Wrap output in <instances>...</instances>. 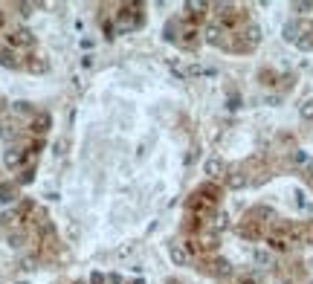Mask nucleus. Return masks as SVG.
I'll return each mask as SVG.
<instances>
[{
	"instance_id": "1",
	"label": "nucleus",
	"mask_w": 313,
	"mask_h": 284,
	"mask_svg": "<svg viewBox=\"0 0 313 284\" xmlns=\"http://www.w3.org/2000/svg\"><path fill=\"white\" fill-rule=\"evenodd\" d=\"M206 174H209V177H221V174H224V160H221V157L206 160Z\"/></svg>"
},
{
	"instance_id": "2",
	"label": "nucleus",
	"mask_w": 313,
	"mask_h": 284,
	"mask_svg": "<svg viewBox=\"0 0 313 284\" xmlns=\"http://www.w3.org/2000/svg\"><path fill=\"white\" fill-rule=\"evenodd\" d=\"M12 41H15V44H20V46H32V44H35V35H32L29 29H18V32L12 35Z\"/></svg>"
},
{
	"instance_id": "3",
	"label": "nucleus",
	"mask_w": 313,
	"mask_h": 284,
	"mask_svg": "<svg viewBox=\"0 0 313 284\" xmlns=\"http://www.w3.org/2000/svg\"><path fill=\"white\" fill-rule=\"evenodd\" d=\"M171 261H174V264H186V261H188V252L180 247V244H171Z\"/></svg>"
},
{
	"instance_id": "4",
	"label": "nucleus",
	"mask_w": 313,
	"mask_h": 284,
	"mask_svg": "<svg viewBox=\"0 0 313 284\" xmlns=\"http://www.w3.org/2000/svg\"><path fill=\"white\" fill-rule=\"evenodd\" d=\"M299 32H302V27H299V23H287V27H284V41L299 44Z\"/></svg>"
},
{
	"instance_id": "5",
	"label": "nucleus",
	"mask_w": 313,
	"mask_h": 284,
	"mask_svg": "<svg viewBox=\"0 0 313 284\" xmlns=\"http://www.w3.org/2000/svg\"><path fill=\"white\" fill-rule=\"evenodd\" d=\"M226 186H229V188H244V186H247V177H244L241 171H232V174L226 177Z\"/></svg>"
},
{
	"instance_id": "6",
	"label": "nucleus",
	"mask_w": 313,
	"mask_h": 284,
	"mask_svg": "<svg viewBox=\"0 0 313 284\" xmlns=\"http://www.w3.org/2000/svg\"><path fill=\"white\" fill-rule=\"evenodd\" d=\"M20 160H23V154H20L18 148H9V151H6V165H9V169L20 165Z\"/></svg>"
},
{
	"instance_id": "7",
	"label": "nucleus",
	"mask_w": 313,
	"mask_h": 284,
	"mask_svg": "<svg viewBox=\"0 0 313 284\" xmlns=\"http://www.w3.org/2000/svg\"><path fill=\"white\" fill-rule=\"evenodd\" d=\"M258 41H261V27H255V23H252V27H247V44L255 46Z\"/></svg>"
},
{
	"instance_id": "8",
	"label": "nucleus",
	"mask_w": 313,
	"mask_h": 284,
	"mask_svg": "<svg viewBox=\"0 0 313 284\" xmlns=\"http://www.w3.org/2000/svg\"><path fill=\"white\" fill-rule=\"evenodd\" d=\"M299 116H302V119H307V122H313V99H307V102L299 107Z\"/></svg>"
},
{
	"instance_id": "9",
	"label": "nucleus",
	"mask_w": 313,
	"mask_h": 284,
	"mask_svg": "<svg viewBox=\"0 0 313 284\" xmlns=\"http://www.w3.org/2000/svg\"><path fill=\"white\" fill-rule=\"evenodd\" d=\"M215 273H218V275H229V273H232V267H229V261H224V258H218V261H215Z\"/></svg>"
},
{
	"instance_id": "10",
	"label": "nucleus",
	"mask_w": 313,
	"mask_h": 284,
	"mask_svg": "<svg viewBox=\"0 0 313 284\" xmlns=\"http://www.w3.org/2000/svg\"><path fill=\"white\" fill-rule=\"evenodd\" d=\"M0 64H3V67H18V61H15V55H12L9 50L0 53Z\"/></svg>"
},
{
	"instance_id": "11",
	"label": "nucleus",
	"mask_w": 313,
	"mask_h": 284,
	"mask_svg": "<svg viewBox=\"0 0 313 284\" xmlns=\"http://www.w3.org/2000/svg\"><path fill=\"white\" fill-rule=\"evenodd\" d=\"M206 41H209V44H218V41H221V29L209 27V29H206Z\"/></svg>"
},
{
	"instance_id": "12",
	"label": "nucleus",
	"mask_w": 313,
	"mask_h": 284,
	"mask_svg": "<svg viewBox=\"0 0 313 284\" xmlns=\"http://www.w3.org/2000/svg\"><path fill=\"white\" fill-rule=\"evenodd\" d=\"M293 9H296V12H310L313 3H310V0H307V3H293Z\"/></svg>"
},
{
	"instance_id": "13",
	"label": "nucleus",
	"mask_w": 313,
	"mask_h": 284,
	"mask_svg": "<svg viewBox=\"0 0 313 284\" xmlns=\"http://www.w3.org/2000/svg\"><path fill=\"white\" fill-rule=\"evenodd\" d=\"M0 200H3V203H6V200H12V188H9V186L0 188Z\"/></svg>"
},
{
	"instance_id": "14",
	"label": "nucleus",
	"mask_w": 313,
	"mask_h": 284,
	"mask_svg": "<svg viewBox=\"0 0 313 284\" xmlns=\"http://www.w3.org/2000/svg\"><path fill=\"white\" fill-rule=\"evenodd\" d=\"M46 125H50V116H41V119H38V128H35V131H46Z\"/></svg>"
},
{
	"instance_id": "15",
	"label": "nucleus",
	"mask_w": 313,
	"mask_h": 284,
	"mask_svg": "<svg viewBox=\"0 0 313 284\" xmlns=\"http://www.w3.org/2000/svg\"><path fill=\"white\" fill-rule=\"evenodd\" d=\"M226 107H229V110H238V107H241V99H238V96H229V105H226Z\"/></svg>"
},
{
	"instance_id": "16",
	"label": "nucleus",
	"mask_w": 313,
	"mask_h": 284,
	"mask_svg": "<svg viewBox=\"0 0 313 284\" xmlns=\"http://www.w3.org/2000/svg\"><path fill=\"white\" fill-rule=\"evenodd\" d=\"M215 229H218V232L226 229V218H224V215H218V218H215Z\"/></svg>"
},
{
	"instance_id": "17",
	"label": "nucleus",
	"mask_w": 313,
	"mask_h": 284,
	"mask_svg": "<svg viewBox=\"0 0 313 284\" xmlns=\"http://www.w3.org/2000/svg\"><path fill=\"white\" fill-rule=\"evenodd\" d=\"M255 261L267 267V264H270V255H267V252H255Z\"/></svg>"
},
{
	"instance_id": "18",
	"label": "nucleus",
	"mask_w": 313,
	"mask_h": 284,
	"mask_svg": "<svg viewBox=\"0 0 313 284\" xmlns=\"http://www.w3.org/2000/svg\"><path fill=\"white\" fill-rule=\"evenodd\" d=\"M32 9H35V3H20V15H32Z\"/></svg>"
},
{
	"instance_id": "19",
	"label": "nucleus",
	"mask_w": 313,
	"mask_h": 284,
	"mask_svg": "<svg viewBox=\"0 0 313 284\" xmlns=\"http://www.w3.org/2000/svg\"><path fill=\"white\" fill-rule=\"evenodd\" d=\"M186 6H188V9H206V3H197V0H191V3H186Z\"/></svg>"
},
{
	"instance_id": "20",
	"label": "nucleus",
	"mask_w": 313,
	"mask_h": 284,
	"mask_svg": "<svg viewBox=\"0 0 313 284\" xmlns=\"http://www.w3.org/2000/svg\"><path fill=\"white\" fill-rule=\"evenodd\" d=\"M304 174H310V177H313V160L304 162Z\"/></svg>"
}]
</instances>
